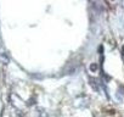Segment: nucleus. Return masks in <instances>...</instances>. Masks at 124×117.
Segmentation results:
<instances>
[{"label":"nucleus","instance_id":"1","mask_svg":"<svg viewBox=\"0 0 124 117\" xmlns=\"http://www.w3.org/2000/svg\"><path fill=\"white\" fill-rule=\"evenodd\" d=\"M96 67H97V66H96V65H94V64H93V65H90V70H91V71H96V70H97Z\"/></svg>","mask_w":124,"mask_h":117}]
</instances>
